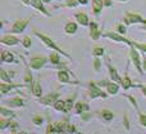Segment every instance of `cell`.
<instances>
[{"label": "cell", "instance_id": "cell-1", "mask_svg": "<svg viewBox=\"0 0 146 134\" xmlns=\"http://www.w3.org/2000/svg\"><path fill=\"white\" fill-rule=\"evenodd\" d=\"M35 35H36V36H37V38H40V39H41V40H42V41H44V43H45V44H46V45H48V46H49V48L54 49V51H56V52H58V53H62V54H64V56H66V57H68V54H67V53H64V52H63V51H62V49H60V48H59V46H58V45H56V44H55V43H54V41H53V40H50V39H49V38H46V36H44V35H42V34L37 32V31H35Z\"/></svg>", "mask_w": 146, "mask_h": 134}, {"label": "cell", "instance_id": "cell-2", "mask_svg": "<svg viewBox=\"0 0 146 134\" xmlns=\"http://www.w3.org/2000/svg\"><path fill=\"white\" fill-rule=\"evenodd\" d=\"M30 22V18H25V20H17L14 22V25H13L12 30H10V32L13 34H17V32H22L23 30H25V27L27 26V23Z\"/></svg>", "mask_w": 146, "mask_h": 134}, {"label": "cell", "instance_id": "cell-3", "mask_svg": "<svg viewBox=\"0 0 146 134\" xmlns=\"http://www.w3.org/2000/svg\"><path fill=\"white\" fill-rule=\"evenodd\" d=\"M124 22L126 25H131V23H145L146 25V20L140 17L139 14H133V13H127V15L124 17Z\"/></svg>", "mask_w": 146, "mask_h": 134}, {"label": "cell", "instance_id": "cell-4", "mask_svg": "<svg viewBox=\"0 0 146 134\" xmlns=\"http://www.w3.org/2000/svg\"><path fill=\"white\" fill-rule=\"evenodd\" d=\"M104 36H105V38H109V39H113V40H115V41H122V43H126V44H128V45L133 46V43H131L129 40H127L126 38H123V36H121V35H118V34L106 32V34H104Z\"/></svg>", "mask_w": 146, "mask_h": 134}, {"label": "cell", "instance_id": "cell-5", "mask_svg": "<svg viewBox=\"0 0 146 134\" xmlns=\"http://www.w3.org/2000/svg\"><path fill=\"white\" fill-rule=\"evenodd\" d=\"M45 63H46L45 57H35V58L31 59L30 66L32 68H35V70H38V68H41Z\"/></svg>", "mask_w": 146, "mask_h": 134}, {"label": "cell", "instance_id": "cell-6", "mask_svg": "<svg viewBox=\"0 0 146 134\" xmlns=\"http://www.w3.org/2000/svg\"><path fill=\"white\" fill-rule=\"evenodd\" d=\"M131 59H132V62H133V65L136 66V68L139 70V72L141 73L142 72V68H141V65H140V58H139V53H137V51L136 49H133L132 48L131 49Z\"/></svg>", "mask_w": 146, "mask_h": 134}, {"label": "cell", "instance_id": "cell-7", "mask_svg": "<svg viewBox=\"0 0 146 134\" xmlns=\"http://www.w3.org/2000/svg\"><path fill=\"white\" fill-rule=\"evenodd\" d=\"M90 97L91 98H96V97H105V94L95 85V84H90Z\"/></svg>", "mask_w": 146, "mask_h": 134}, {"label": "cell", "instance_id": "cell-8", "mask_svg": "<svg viewBox=\"0 0 146 134\" xmlns=\"http://www.w3.org/2000/svg\"><path fill=\"white\" fill-rule=\"evenodd\" d=\"M90 36L94 39V40H98L99 36H100V32H99L98 26H96L95 22H91L90 23Z\"/></svg>", "mask_w": 146, "mask_h": 134}, {"label": "cell", "instance_id": "cell-9", "mask_svg": "<svg viewBox=\"0 0 146 134\" xmlns=\"http://www.w3.org/2000/svg\"><path fill=\"white\" fill-rule=\"evenodd\" d=\"M18 39L17 38H14V36H10V35H8V36H4V38L1 39V43L3 44H7V45H15V44H18Z\"/></svg>", "mask_w": 146, "mask_h": 134}, {"label": "cell", "instance_id": "cell-10", "mask_svg": "<svg viewBox=\"0 0 146 134\" xmlns=\"http://www.w3.org/2000/svg\"><path fill=\"white\" fill-rule=\"evenodd\" d=\"M103 9V0H92V10L95 14H99Z\"/></svg>", "mask_w": 146, "mask_h": 134}, {"label": "cell", "instance_id": "cell-11", "mask_svg": "<svg viewBox=\"0 0 146 134\" xmlns=\"http://www.w3.org/2000/svg\"><path fill=\"white\" fill-rule=\"evenodd\" d=\"M31 4H32L35 8H37L38 10H41V12H42L44 14L49 15V13L46 12V9L44 8V5H42V0H31Z\"/></svg>", "mask_w": 146, "mask_h": 134}, {"label": "cell", "instance_id": "cell-12", "mask_svg": "<svg viewBox=\"0 0 146 134\" xmlns=\"http://www.w3.org/2000/svg\"><path fill=\"white\" fill-rule=\"evenodd\" d=\"M76 18H77V21L81 23V25H83V26H87L88 25V18H87V15L85 14V13H77L76 14Z\"/></svg>", "mask_w": 146, "mask_h": 134}, {"label": "cell", "instance_id": "cell-13", "mask_svg": "<svg viewBox=\"0 0 146 134\" xmlns=\"http://www.w3.org/2000/svg\"><path fill=\"white\" fill-rule=\"evenodd\" d=\"M56 98H58V93H53V94H49V96L45 97L44 99H41V102L45 104H50L51 102H54Z\"/></svg>", "mask_w": 146, "mask_h": 134}, {"label": "cell", "instance_id": "cell-14", "mask_svg": "<svg viewBox=\"0 0 146 134\" xmlns=\"http://www.w3.org/2000/svg\"><path fill=\"white\" fill-rule=\"evenodd\" d=\"M77 31V25L73 22H68L66 26V32L67 34H74Z\"/></svg>", "mask_w": 146, "mask_h": 134}, {"label": "cell", "instance_id": "cell-15", "mask_svg": "<svg viewBox=\"0 0 146 134\" xmlns=\"http://www.w3.org/2000/svg\"><path fill=\"white\" fill-rule=\"evenodd\" d=\"M15 86H18V85H12V84H4V83H3V84H0V90H1L3 94H7L8 90L15 88Z\"/></svg>", "mask_w": 146, "mask_h": 134}, {"label": "cell", "instance_id": "cell-16", "mask_svg": "<svg viewBox=\"0 0 146 134\" xmlns=\"http://www.w3.org/2000/svg\"><path fill=\"white\" fill-rule=\"evenodd\" d=\"M1 59L4 62H13V59H14V57H13V54L10 53V52H3L1 54Z\"/></svg>", "mask_w": 146, "mask_h": 134}, {"label": "cell", "instance_id": "cell-17", "mask_svg": "<svg viewBox=\"0 0 146 134\" xmlns=\"http://www.w3.org/2000/svg\"><path fill=\"white\" fill-rule=\"evenodd\" d=\"M58 79L62 81V83H68L69 81V76L66 71H59L58 72Z\"/></svg>", "mask_w": 146, "mask_h": 134}, {"label": "cell", "instance_id": "cell-18", "mask_svg": "<svg viewBox=\"0 0 146 134\" xmlns=\"http://www.w3.org/2000/svg\"><path fill=\"white\" fill-rule=\"evenodd\" d=\"M106 88H108V92L111 94H115L117 92H118V85L114 83H108L106 84Z\"/></svg>", "mask_w": 146, "mask_h": 134}, {"label": "cell", "instance_id": "cell-19", "mask_svg": "<svg viewBox=\"0 0 146 134\" xmlns=\"http://www.w3.org/2000/svg\"><path fill=\"white\" fill-rule=\"evenodd\" d=\"M32 92H33V94H35L36 97H40L41 96V86H40V84H38V81H36V83L33 84Z\"/></svg>", "mask_w": 146, "mask_h": 134}, {"label": "cell", "instance_id": "cell-20", "mask_svg": "<svg viewBox=\"0 0 146 134\" xmlns=\"http://www.w3.org/2000/svg\"><path fill=\"white\" fill-rule=\"evenodd\" d=\"M109 71H110V77L113 79L114 81H122V80H121V77L118 76V73H117V71L114 70V68L111 67V66H109Z\"/></svg>", "mask_w": 146, "mask_h": 134}, {"label": "cell", "instance_id": "cell-21", "mask_svg": "<svg viewBox=\"0 0 146 134\" xmlns=\"http://www.w3.org/2000/svg\"><path fill=\"white\" fill-rule=\"evenodd\" d=\"M50 61H51V63H54V65H58L59 62H60L59 54L56 53V52H54V53H51V54H50Z\"/></svg>", "mask_w": 146, "mask_h": 134}, {"label": "cell", "instance_id": "cell-22", "mask_svg": "<svg viewBox=\"0 0 146 134\" xmlns=\"http://www.w3.org/2000/svg\"><path fill=\"white\" fill-rule=\"evenodd\" d=\"M10 106H23V101L21 98H14L12 101H9Z\"/></svg>", "mask_w": 146, "mask_h": 134}, {"label": "cell", "instance_id": "cell-23", "mask_svg": "<svg viewBox=\"0 0 146 134\" xmlns=\"http://www.w3.org/2000/svg\"><path fill=\"white\" fill-rule=\"evenodd\" d=\"M122 85H123L124 89H128L129 86H131V80H129L128 76H124L123 80H122Z\"/></svg>", "mask_w": 146, "mask_h": 134}, {"label": "cell", "instance_id": "cell-24", "mask_svg": "<svg viewBox=\"0 0 146 134\" xmlns=\"http://www.w3.org/2000/svg\"><path fill=\"white\" fill-rule=\"evenodd\" d=\"M55 108L58 110V111H64V108H66V102H63V101L55 102Z\"/></svg>", "mask_w": 146, "mask_h": 134}, {"label": "cell", "instance_id": "cell-25", "mask_svg": "<svg viewBox=\"0 0 146 134\" xmlns=\"http://www.w3.org/2000/svg\"><path fill=\"white\" fill-rule=\"evenodd\" d=\"M76 108H77V112H81V111H86V110H88V106L85 104V103H82V102H80V103H77Z\"/></svg>", "mask_w": 146, "mask_h": 134}, {"label": "cell", "instance_id": "cell-26", "mask_svg": "<svg viewBox=\"0 0 146 134\" xmlns=\"http://www.w3.org/2000/svg\"><path fill=\"white\" fill-rule=\"evenodd\" d=\"M25 81L27 84H31L32 83V76H31V72H30V68L27 67V70H26V75H25Z\"/></svg>", "mask_w": 146, "mask_h": 134}, {"label": "cell", "instance_id": "cell-27", "mask_svg": "<svg viewBox=\"0 0 146 134\" xmlns=\"http://www.w3.org/2000/svg\"><path fill=\"white\" fill-rule=\"evenodd\" d=\"M22 44H23V46H25V48H30V46H31V39L28 38V36H26V38L23 39Z\"/></svg>", "mask_w": 146, "mask_h": 134}, {"label": "cell", "instance_id": "cell-28", "mask_svg": "<svg viewBox=\"0 0 146 134\" xmlns=\"http://www.w3.org/2000/svg\"><path fill=\"white\" fill-rule=\"evenodd\" d=\"M78 4V1H76V0H67L66 4H63L64 7H76V5Z\"/></svg>", "mask_w": 146, "mask_h": 134}, {"label": "cell", "instance_id": "cell-29", "mask_svg": "<svg viewBox=\"0 0 146 134\" xmlns=\"http://www.w3.org/2000/svg\"><path fill=\"white\" fill-rule=\"evenodd\" d=\"M101 114H103L104 119H106V120H110V119H113V114H111V112H109V111H103V112H101Z\"/></svg>", "mask_w": 146, "mask_h": 134}, {"label": "cell", "instance_id": "cell-30", "mask_svg": "<svg viewBox=\"0 0 146 134\" xmlns=\"http://www.w3.org/2000/svg\"><path fill=\"white\" fill-rule=\"evenodd\" d=\"M0 76H1V79H3L4 81H8V83H10V77H8V76H7V72H5L4 70L0 71Z\"/></svg>", "mask_w": 146, "mask_h": 134}, {"label": "cell", "instance_id": "cell-31", "mask_svg": "<svg viewBox=\"0 0 146 134\" xmlns=\"http://www.w3.org/2000/svg\"><path fill=\"white\" fill-rule=\"evenodd\" d=\"M94 54H95V56H103V54H104V49L103 48H95V49H94Z\"/></svg>", "mask_w": 146, "mask_h": 134}, {"label": "cell", "instance_id": "cell-32", "mask_svg": "<svg viewBox=\"0 0 146 134\" xmlns=\"http://www.w3.org/2000/svg\"><path fill=\"white\" fill-rule=\"evenodd\" d=\"M133 45H135V46H137L139 49H141V51L146 52V44H137V43H133Z\"/></svg>", "mask_w": 146, "mask_h": 134}, {"label": "cell", "instance_id": "cell-33", "mask_svg": "<svg viewBox=\"0 0 146 134\" xmlns=\"http://www.w3.org/2000/svg\"><path fill=\"white\" fill-rule=\"evenodd\" d=\"M1 112H3V115H4V116H14V114H13V112L7 111L5 108H1Z\"/></svg>", "mask_w": 146, "mask_h": 134}, {"label": "cell", "instance_id": "cell-34", "mask_svg": "<svg viewBox=\"0 0 146 134\" xmlns=\"http://www.w3.org/2000/svg\"><path fill=\"white\" fill-rule=\"evenodd\" d=\"M71 107H72V101L69 99V101L66 102V108H64V111H69V110H71Z\"/></svg>", "mask_w": 146, "mask_h": 134}, {"label": "cell", "instance_id": "cell-35", "mask_svg": "<svg viewBox=\"0 0 146 134\" xmlns=\"http://www.w3.org/2000/svg\"><path fill=\"white\" fill-rule=\"evenodd\" d=\"M33 123H35L36 125H40L41 123H42V119H41V117H35V119H33Z\"/></svg>", "mask_w": 146, "mask_h": 134}, {"label": "cell", "instance_id": "cell-36", "mask_svg": "<svg viewBox=\"0 0 146 134\" xmlns=\"http://www.w3.org/2000/svg\"><path fill=\"white\" fill-rule=\"evenodd\" d=\"M94 66H95L96 70H99V68H100V61H99V59H95V61H94Z\"/></svg>", "mask_w": 146, "mask_h": 134}, {"label": "cell", "instance_id": "cell-37", "mask_svg": "<svg viewBox=\"0 0 146 134\" xmlns=\"http://www.w3.org/2000/svg\"><path fill=\"white\" fill-rule=\"evenodd\" d=\"M118 30H119V32H121V34H124V32H126V28H124V26H119Z\"/></svg>", "mask_w": 146, "mask_h": 134}, {"label": "cell", "instance_id": "cell-38", "mask_svg": "<svg viewBox=\"0 0 146 134\" xmlns=\"http://www.w3.org/2000/svg\"><path fill=\"white\" fill-rule=\"evenodd\" d=\"M67 130H68L69 133H72L73 130H74V128H73V125H67Z\"/></svg>", "mask_w": 146, "mask_h": 134}, {"label": "cell", "instance_id": "cell-39", "mask_svg": "<svg viewBox=\"0 0 146 134\" xmlns=\"http://www.w3.org/2000/svg\"><path fill=\"white\" fill-rule=\"evenodd\" d=\"M140 119H141V123H142V124H144L145 127H146V116H144V115H142V116L140 117Z\"/></svg>", "mask_w": 146, "mask_h": 134}, {"label": "cell", "instance_id": "cell-40", "mask_svg": "<svg viewBox=\"0 0 146 134\" xmlns=\"http://www.w3.org/2000/svg\"><path fill=\"white\" fill-rule=\"evenodd\" d=\"M78 3H81V4H87V0H77Z\"/></svg>", "mask_w": 146, "mask_h": 134}, {"label": "cell", "instance_id": "cell-41", "mask_svg": "<svg viewBox=\"0 0 146 134\" xmlns=\"http://www.w3.org/2000/svg\"><path fill=\"white\" fill-rule=\"evenodd\" d=\"M104 3H105V5H110V4H111V1H110V0H105V1H104Z\"/></svg>", "mask_w": 146, "mask_h": 134}, {"label": "cell", "instance_id": "cell-42", "mask_svg": "<svg viewBox=\"0 0 146 134\" xmlns=\"http://www.w3.org/2000/svg\"><path fill=\"white\" fill-rule=\"evenodd\" d=\"M22 1L25 3V4H30V3H31V0H22Z\"/></svg>", "mask_w": 146, "mask_h": 134}, {"label": "cell", "instance_id": "cell-43", "mask_svg": "<svg viewBox=\"0 0 146 134\" xmlns=\"http://www.w3.org/2000/svg\"><path fill=\"white\" fill-rule=\"evenodd\" d=\"M142 92H144V94L146 96V86H142Z\"/></svg>", "mask_w": 146, "mask_h": 134}, {"label": "cell", "instance_id": "cell-44", "mask_svg": "<svg viewBox=\"0 0 146 134\" xmlns=\"http://www.w3.org/2000/svg\"><path fill=\"white\" fill-rule=\"evenodd\" d=\"M44 1H50V0H44Z\"/></svg>", "mask_w": 146, "mask_h": 134}, {"label": "cell", "instance_id": "cell-45", "mask_svg": "<svg viewBox=\"0 0 146 134\" xmlns=\"http://www.w3.org/2000/svg\"><path fill=\"white\" fill-rule=\"evenodd\" d=\"M119 1H126V0H119Z\"/></svg>", "mask_w": 146, "mask_h": 134}, {"label": "cell", "instance_id": "cell-46", "mask_svg": "<svg viewBox=\"0 0 146 134\" xmlns=\"http://www.w3.org/2000/svg\"><path fill=\"white\" fill-rule=\"evenodd\" d=\"M21 134H27V133H21Z\"/></svg>", "mask_w": 146, "mask_h": 134}, {"label": "cell", "instance_id": "cell-47", "mask_svg": "<svg viewBox=\"0 0 146 134\" xmlns=\"http://www.w3.org/2000/svg\"><path fill=\"white\" fill-rule=\"evenodd\" d=\"M12 134H17V133H12Z\"/></svg>", "mask_w": 146, "mask_h": 134}]
</instances>
